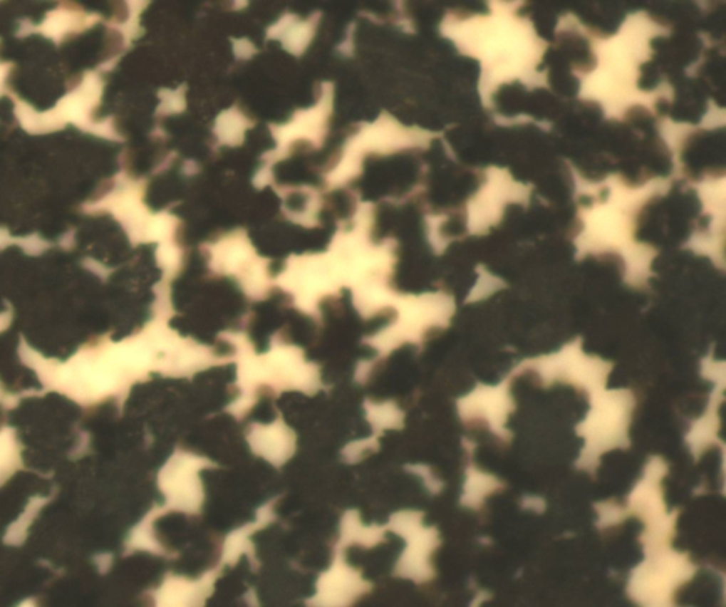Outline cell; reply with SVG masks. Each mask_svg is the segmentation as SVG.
Wrapping results in <instances>:
<instances>
[{"instance_id":"obj_1","label":"cell","mask_w":726,"mask_h":607,"mask_svg":"<svg viewBox=\"0 0 726 607\" xmlns=\"http://www.w3.org/2000/svg\"><path fill=\"white\" fill-rule=\"evenodd\" d=\"M633 396L627 390H598L593 393L591 410L578 430L586 436L587 445L601 443V452L604 445H608V449L623 446Z\"/></svg>"},{"instance_id":"obj_2","label":"cell","mask_w":726,"mask_h":607,"mask_svg":"<svg viewBox=\"0 0 726 607\" xmlns=\"http://www.w3.org/2000/svg\"><path fill=\"white\" fill-rule=\"evenodd\" d=\"M458 403L460 413L464 419L484 416L488 419L491 429L498 435L504 432L502 425L509 410H512V400L507 383L497 388H478Z\"/></svg>"}]
</instances>
